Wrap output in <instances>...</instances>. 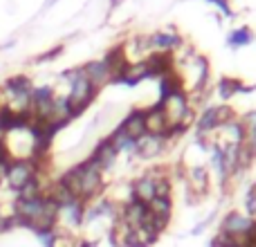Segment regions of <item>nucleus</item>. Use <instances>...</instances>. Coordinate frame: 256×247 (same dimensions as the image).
<instances>
[{
  "instance_id": "9",
  "label": "nucleus",
  "mask_w": 256,
  "mask_h": 247,
  "mask_svg": "<svg viewBox=\"0 0 256 247\" xmlns=\"http://www.w3.org/2000/svg\"><path fill=\"white\" fill-rule=\"evenodd\" d=\"M81 70H84V74L88 76V81L94 86L97 92L115 81V74H112L110 66H108L104 58H99V61H88L86 66H81Z\"/></svg>"
},
{
  "instance_id": "22",
  "label": "nucleus",
  "mask_w": 256,
  "mask_h": 247,
  "mask_svg": "<svg viewBox=\"0 0 256 247\" xmlns=\"http://www.w3.org/2000/svg\"><path fill=\"white\" fill-rule=\"evenodd\" d=\"M9 162H12V160H9L7 155H2V158H0V186H4V178H7Z\"/></svg>"
},
{
  "instance_id": "8",
  "label": "nucleus",
  "mask_w": 256,
  "mask_h": 247,
  "mask_svg": "<svg viewBox=\"0 0 256 247\" xmlns=\"http://www.w3.org/2000/svg\"><path fill=\"white\" fill-rule=\"evenodd\" d=\"M130 198L135 200V202L146 204V207L158 198V184H155V178L150 176L148 171L142 173L140 178H135V180L130 182Z\"/></svg>"
},
{
  "instance_id": "16",
  "label": "nucleus",
  "mask_w": 256,
  "mask_h": 247,
  "mask_svg": "<svg viewBox=\"0 0 256 247\" xmlns=\"http://www.w3.org/2000/svg\"><path fill=\"white\" fill-rule=\"evenodd\" d=\"M250 43H254V32L250 30V27H238V30H234L227 36V45H230L232 50L248 48Z\"/></svg>"
},
{
  "instance_id": "13",
  "label": "nucleus",
  "mask_w": 256,
  "mask_h": 247,
  "mask_svg": "<svg viewBox=\"0 0 256 247\" xmlns=\"http://www.w3.org/2000/svg\"><path fill=\"white\" fill-rule=\"evenodd\" d=\"M120 128L124 132L132 137V140H140V137L146 135V110H130L124 117V122L120 124Z\"/></svg>"
},
{
  "instance_id": "5",
  "label": "nucleus",
  "mask_w": 256,
  "mask_h": 247,
  "mask_svg": "<svg viewBox=\"0 0 256 247\" xmlns=\"http://www.w3.org/2000/svg\"><path fill=\"white\" fill-rule=\"evenodd\" d=\"M84 225H86V202L84 200H74V202L61 207V212H58V230L72 234V232L81 230Z\"/></svg>"
},
{
  "instance_id": "10",
  "label": "nucleus",
  "mask_w": 256,
  "mask_h": 247,
  "mask_svg": "<svg viewBox=\"0 0 256 247\" xmlns=\"http://www.w3.org/2000/svg\"><path fill=\"white\" fill-rule=\"evenodd\" d=\"M120 218L126 222L128 227L137 230V227H142L146 222V218H148V207L142 204V202L130 200V202H126V204L120 207Z\"/></svg>"
},
{
  "instance_id": "4",
  "label": "nucleus",
  "mask_w": 256,
  "mask_h": 247,
  "mask_svg": "<svg viewBox=\"0 0 256 247\" xmlns=\"http://www.w3.org/2000/svg\"><path fill=\"white\" fill-rule=\"evenodd\" d=\"M45 162H36V160H12L7 168V178H4V186H7L12 194H18L22 186H27L40 171H48L43 168Z\"/></svg>"
},
{
  "instance_id": "1",
  "label": "nucleus",
  "mask_w": 256,
  "mask_h": 247,
  "mask_svg": "<svg viewBox=\"0 0 256 247\" xmlns=\"http://www.w3.org/2000/svg\"><path fill=\"white\" fill-rule=\"evenodd\" d=\"M61 84L68 86L66 97H68V102H70V108H72V112H74V117L84 115L90 108V104L94 102V97H97V90H94V86L88 81V76L84 74V70H81V68L66 70L61 74Z\"/></svg>"
},
{
  "instance_id": "2",
  "label": "nucleus",
  "mask_w": 256,
  "mask_h": 247,
  "mask_svg": "<svg viewBox=\"0 0 256 247\" xmlns=\"http://www.w3.org/2000/svg\"><path fill=\"white\" fill-rule=\"evenodd\" d=\"M76 182H79V200L86 204L92 200L102 198L106 191V173L92 162V160H84V162L74 164Z\"/></svg>"
},
{
  "instance_id": "3",
  "label": "nucleus",
  "mask_w": 256,
  "mask_h": 247,
  "mask_svg": "<svg viewBox=\"0 0 256 247\" xmlns=\"http://www.w3.org/2000/svg\"><path fill=\"white\" fill-rule=\"evenodd\" d=\"M256 227V220L250 218L248 214L243 212H227L220 220V227H218V234L227 240H234V243H240L248 247V240L252 236Z\"/></svg>"
},
{
  "instance_id": "14",
  "label": "nucleus",
  "mask_w": 256,
  "mask_h": 247,
  "mask_svg": "<svg viewBox=\"0 0 256 247\" xmlns=\"http://www.w3.org/2000/svg\"><path fill=\"white\" fill-rule=\"evenodd\" d=\"M216 90H218V94H220V99L222 102H230L232 97H236V94H248V92H252L254 90V86H245L240 79H232V76H222L220 81H218V86H216Z\"/></svg>"
},
{
  "instance_id": "18",
  "label": "nucleus",
  "mask_w": 256,
  "mask_h": 247,
  "mask_svg": "<svg viewBox=\"0 0 256 247\" xmlns=\"http://www.w3.org/2000/svg\"><path fill=\"white\" fill-rule=\"evenodd\" d=\"M245 214L256 220V184H252L245 194Z\"/></svg>"
},
{
  "instance_id": "15",
  "label": "nucleus",
  "mask_w": 256,
  "mask_h": 247,
  "mask_svg": "<svg viewBox=\"0 0 256 247\" xmlns=\"http://www.w3.org/2000/svg\"><path fill=\"white\" fill-rule=\"evenodd\" d=\"M108 137H110V142H112V144H115V148L120 150V155H122V153L135 155V140H132V137L128 135V132L122 130L120 126H117L115 130H112Z\"/></svg>"
},
{
  "instance_id": "21",
  "label": "nucleus",
  "mask_w": 256,
  "mask_h": 247,
  "mask_svg": "<svg viewBox=\"0 0 256 247\" xmlns=\"http://www.w3.org/2000/svg\"><path fill=\"white\" fill-rule=\"evenodd\" d=\"M209 247H245V245H240V243H234V240H227V238H222L220 234H216V238L209 243Z\"/></svg>"
},
{
  "instance_id": "20",
  "label": "nucleus",
  "mask_w": 256,
  "mask_h": 247,
  "mask_svg": "<svg viewBox=\"0 0 256 247\" xmlns=\"http://www.w3.org/2000/svg\"><path fill=\"white\" fill-rule=\"evenodd\" d=\"M214 220H216V212H212L207 218H204V220H200L198 225H196L194 230H191V236H200V234H202V232H207V227L212 225Z\"/></svg>"
},
{
  "instance_id": "19",
  "label": "nucleus",
  "mask_w": 256,
  "mask_h": 247,
  "mask_svg": "<svg viewBox=\"0 0 256 247\" xmlns=\"http://www.w3.org/2000/svg\"><path fill=\"white\" fill-rule=\"evenodd\" d=\"M207 2H212L214 7H216L225 18H232V16H234V9H232V2H230V0H207Z\"/></svg>"
},
{
  "instance_id": "11",
  "label": "nucleus",
  "mask_w": 256,
  "mask_h": 247,
  "mask_svg": "<svg viewBox=\"0 0 256 247\" xmlns=\"http://www.w3.org/2000/svg\"><path fill=\"white\" fill-rule=\"evenodd\" d=\"M146 132H150V135H160V137H166V140H168V124H166V117H164L160 102H155L153 106L146 110Z\"/></svg>"
},
{
  "instance_id": "23",
  "label": "nucleus",
  "mask_w": 256,
  "mask_h": 247,
  "mask_svg": "<svg viewBox=\"0 0 256 247\" xmlns=\"http://www.w3.org/2000/svg\"><path fill=\"white\" fill-rule=\"evenodd\" d=\"M74 247H99V240L97 238H81L74 243Z\"/></svg>"
},
{
  "instance_id": "12",
  "label": "nucleus",
  "mask_w": 256,
  "mask_h": 247,
  "mask_svg": "<svg viewBox=\"0 0 256 247\" xmlns=\"http://www.w3.org/2000/svg\"><path fill=\"white\" fill-rule=\"evenodd\" d=\"M220 128V120H218V106H209L196 117V130L198 137H212L214 132Z\"/></svg>"
},
{
  "instance_id": "17",
  "label": "nucleus",
  "mask_w": 256,
  "mask_h": 247,
  "mask_svg": "<svg viewBox=\"0 0 256 247\" xmlns=\"http://www.w3.org/2000/svg\"><path fill=\"white\" fill-rule=\"evenodd\" d=\"M148 214L150 216L164 218V220H171L173 216V198H155L148 204Z\"/></svg>"
},
{
  "instance_id": "24",
  "label": "nucleus",
  "mask_w": 256,
  "mask_h": 247,
  "mask_svg": "<svg viewBox=\"0 0 256 247\" xmlns=\"http://www.w3.org/2000/svg\"><path fill=\"white\" fill-rule=\"evenodd\" d=\"M2 155H7V153H4V144H2V137H0V158H2Z\"/></svg>"
},
{
  "instance_id": "6",
  "label": "nucleus",
  "mask_w": 256,
  "mask_h": 247,
  "mask_svg": "<svg viewBox=\"0 0 256 247\" xmlns=\"http://www.w3.org/2000/svg\"><path fill=\"white\" fill-rule=\"evenodd\" d=\"M168 144L171 142L166 140V137H160V135H150V132H146L144 137H140V140L135 142V155L140 160H158L160 155L166 153Z\"/></svg>"
},
{
  "instance_id": "7",
  "label": "nucleus",
  "mask_w": 256,
  "mask_h": 247,
  "mask_svg": "<svg viewBox=\"0 0 256 247\" xmlns=\"http://www.w3.org/2000/svg\"><path fill=\"white\" fill-rule=\"evenodd\" d=\"M88 160H92L104 173L112 171L117 166V160H120V150L115 148V144L110 142V137H104L97 142V146L92 148V153L88 155Z\"/></svg>"
}]
</instances>
